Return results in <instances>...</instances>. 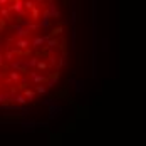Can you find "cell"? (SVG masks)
Instances as JSON below:
<instances>
[{"label":"cell","instance_id":"6da1fadb","mask_svg":"<svg viewBox=\"0 0 146 146\" xmlns=\"http://www.w3.org/2000/svg\"><path fill=\"white\" fill-rule=\"evenodd\" d=\"M10 64V69L14 71H19V72H29V66H27V59L20 57V59H14Z\"/></svg>","mask_w":146,"mask_h":146},{"label":"cell","instance_id":"d6986e66","mask_svg":"<svg viewBox=\"0 0 146 146\" xmlns=\"http://www.w3.org/2000/svg\"><path fill=\"white\" fill-rule=\"evenodd\" d=\"M12 98H14V94H10V92H2V89H0V104H2L3 101L12 102Z\"/></svg>","mask_w":146,"mask_h":146},{"label":"cell","instance_id":"8fae6325","mask_svg":"<svg viewBox=\"0 0 146 146\" xmlns=\"http://www.w3.org/2000/svg\"><path fill=\"white\" fill-rule=\"evenodd\" d=\"M12 102H15V104H20V106H25L27 104V98L20 92V94H14V98H12Z\"/></svg>","mask_w":146,"mask_h":146},{"label":"cell","instance_id":"8992f818","mask_svg":"<svg viewBox=\"0 0 146 146\" xmlns=\"http://www.w3.org/2000/svg\"><path fill=\"white\" fill-rule=\"evenodd\" d=\"M10 27L17 32V39H20V37H27V35L30 34V30L27 29V27H24V25H20V22H19V24H12Z\"/></svg>","mask_w":146,"mask_h":146},{"label":"cell","instance_id":"ba28073f","mask_svg":"<svg viewBox=\"0 0 146 146\" xmlns=\"http://www.w3.org/2000/svg\"><path fill=\"white\" fill-rule=\"evenodd\" d=\"M69 84L74 86V91H76V92H82V91H84V82H82V81H77V79L71 77V79H69Z\"/></svg>","mask_w":146,"mask_h":146},{"label":"cell","instance_id":"7c38bea8","mask_svg":"<svg viewBox=\"0 0 146 146\" xmlns=\"http://www.w3.org/2000/svg\"><path fill=\"white\" fill-rule=\"evenodd\" d=\"M47 9H49V12H50V17H52V19H59V17H60V12L57 10V7H56L54 2H49Z\"/></svg>","mask_w":146,"mask_h":146},{"label":"cell","instance_id":"e0dca14e","mask_svg":"<svg viewBox=\"0 0 146 146\" xmlns=\"http://www.w3.org/2000/svg\"><path fill=\"white\" fill-rule=\"evenodd\" d=\"M3 57H5V60H7V62H12V60L15 59V52L10 49V47H9V49H5V52H3Z\"/></svg>","mask_w":146,"mask_h":146},{"label":"cell","instance_id":"cb8c5ba5","mask_svg":"<svg viewBox=\"0 0 146 146\" xmlns=\"http://www.w3.org/2000/svg\"><path fill=\"white\" fill-rule=\"evenodd\" d=\"M37 3H35V0H24V9L25 10H30V9H34Z\"/></svg>","mask_w":146,"mask_h":146},{"label":"cell","instance_id":"e575fe53","mask_svg":"<svg viewBox=\"0 0 146 146\" xmlns=\"http://www.w3.org/2000/svg\"><path fill=\"white\" fill-rule=\"evenodd\" d=\"M49 2H54V0H49Z\"/></svg>","mask_w":146,"mask_h":146},{"label":"cell","instance_id":"f546056e","mask_svg":"<svg viewBox=\"0 0 146 146\" xmlns=\"http://www.w3.org/2000/svg\"><path fill=\"white\" fill-rule=\"evenodd\" d=\"M35 3H44V0H35Z\"/></svg>","mask_w":146,"mask_h":146},{"label":"cell","instance_id":"484cf974","mask_svg":"<svg viewBox=\"0 0 146 146\" xmlns=\"http://www.w3.org/2000/svg\"><path fill=\"white\" fill-rule=\"evenodd\" d=\"M54 99H42V104H44V106H47V108H49V106H50V104H54Z\"/></svg>","mask_w":146,"mask_h":146},{"label":"cell","instance_id":"7a4b0ae2","mask_svg":"<svg viewBox=\"0 0 146 146\" xmlns=\"http://www.w3.org/2000/svg\"><path fill=\"white\" fill-rule=\"evenodd\" d=\"M9 7L12 9V12L17 14V19L20 20L22 17H25V9H24V2L22 0H12L10 3H9Z\"/></svg>","mask_w":146,"mask_h":146},{"label":"cell","instance_id":"7402d4cb","mask_svg":"<svg viewBox=\"0 0 146 146\" xmlns=\"http://www.w3.org/2000/svg\"><path fill=\"white\" fill-rule=\"evenodd\" d=\"M35 69H37V71H40V72H44L45 69H49V64H45L44 60H40V59H39V62H37Z\"/></svg>","mask_w":146,"mask_h":146},{"label":"cell","instance_id":"52a82bcc","mask_svg":"<svg viewBox=\"0 0 146 146\" xmlns=\"http://www.w3.org/2000/svg\"><path fill=\"white\" fill-rule=\"evenodd\" d=\"M15 47H17V50H27L30 47V40L27 39V37H20V39H17L15 40Z\"/></svg>","mask_w":146,"mask_h":146},{"label":"cell","instance_id":"9a60e30c","mask_svg":"<svg viewBox=\"0 0 146 146\" xmlns=\"http://www.w3.org/2000/svg\"><path fill=\"white\" fill-rule=\"evenodd\" d=\"M40 15H42V10L35 5L34 9H30V20H35L37 22V19H40Z\"/></svg>","mask_w":146,"mask_h":146},{"label":"cell","instance_id":"1f68e13d","mask_svg":"<svg viewBox=\"0 0 146 146\" xmlns=\"http://www.w3.org/2000/svg\"><path fill=\"white\" fill-rule=\"evenodd\" d=\"M2 45H3V44H2V42H0V52H2Z\"/></svg>","mask_w":146,"mask_h":146},{"label":"cell","instance_id":"4dcf8cb0","mask_svg":"<svg viewBox=\"0 0 146 146\" xmlns=\"http://www.w3.org/2000/svg\"><path fill=\"white\" fill-rule=\"evenodd\" d=\"M3 76H5V74H3V72H0V79H2V77H3Z\"/></svg>","mask_w":146,"mask_h":146},{"label":"cell","instance_id":"836d02e7","mask_svg":"<svg viewBox=\"0 0 146 146\" xmlns=\"http://www.w3.org/2000/svg\"><path fill=\"white\" fill-rule=\"evenodd\" d=\"M0 89H2V82H0Z\"/></svg>","mask_w":146,"mask_h":146},{"label":"cell","instance_id":"5bb4252c","mask_svg":"<svg viewBox=\"0 0 146 146\" xmlns=\"http://www.w3.org/2000/svg\"><path fill=\"white\" fill-rule=\"evenodd\" d=\"M45 44V39L44 37H34L32 40H30V45L34 47V49H39V47H42Z\"/></svg>","mask_w":146,"mask_h":146},{"label":"cell","instance_id":"f1b7e54d","mask_svg":"<svg viewBox=\"0 0 146 146\" xmlns=\"http://www.w3.org/2000/svg\"><path fill=\"white\" fill-rule=\"evenodd\" d=\"M10 3V0H0V7H3V5H9Z\"/></svg>","mask_w":146,"mask_h":146},{"label":"cell","instance_id":"83f0119b","mask_svg":"<svg viewBox=\"0 0 146 146\" xmlns=\"http://www.w3.org/2000/svg\"><path fill=\"white\" fill-rule=\"evenodd\" d=\"M102 50H104V52L108 50V40H106V39L102 40Z\"/></svg>","mask_w":146,"mask_h":146},{"label":"cell","instance_id":"8d00e7d4","mask_svg":"<svg viewBox=\"0 0 146 146\" xmlns=\"http://www.w3.org/2000/svg\"><path fill=\"white\" fill-rule=\"evenodd\" d=\"M10 2H12V0H10Z\"/></svg>","mask_w":146,"mask_h":146},{"label":"cell","instance_id":"ffe728a7","mask_svg":"<svg viewBox=\"0 0 146 146\" xmlns=\"http://www.w3.org/2000/svg\"><path fill=\"white\" fill-rule=\"evenodd\" d=\"M57 81H59V74H54L52 77H49V79H47V88H56Z\"/></svg>","mask_w":146,"mask_h":146},{"label":"cell","instance_id":"44dd1931","mask_svg":"<svg viewBox=\"0 0 146 146\" xmlns=\"http://www.w3.org/2000/svg\"><path fill=\"white\" fill-rule=\"evenodd\" d=\"M66 59H67V54H66V52H62L60 59H59L57 62H56V67H57V69H60V67H64V66H66V62H67Z\"/></svg>","mask_w":146,"mask_h":146},{"label":"cell","instance_id":"2e32d148","mask_svg":"<svg viewBox=\"0 0 146 146\" xmlns=\"http://www.w3.org/2000/svg\"><path fill=\"white\" fill-rule=\"evenodd\" d=\"M25 98H27V101H34L35 99V96H37V92L35 91H32V89H29V88H24V92H22Z\"/></svg>","mask_w":146,"mask_h":146},{"label":"cell","instance_id":"d4e9b609","mask_svg":"<svg viewBox=\"0 0 146 146\" xmlns=\"http://www.w3.org/2000/svg\"><path fill=\"white\" fill-rule=\"evenodd\" d=\"M64 32V25L60 24L59 27H56V29H52V35H59V34H62Z\"/></svg>","mask_w":146,"mask_h":146},{"label":"cell","instance_id":"603a6c76","mask_svg":"<svg viewBox=\"0 0 146 146\" xmlns=\"http://www.w3.org/2000/svg\"><path fill=\"white\" fill-rule=\"evenodd\" d=\"M34 91H35L37 94L44 96L45 92H47V88H45V86H42V84H35V88H34Z\"/></svg>","mask_w":146,"mask_h":146},{"label":"cell","instance_id":"4fadbf2b","mask_svg":"<svg viewBox=\"0 0 146 146\" xmlns=\"http://www.w3.org/2000/svg\"><path fill=\"white\" fill-rule=\"evenodd\" d=\"M39 27H40V29L49 30L50 27H52V22H50V19H49V17H42V15H40V22H39Z\"/></svg>","mask_w":146,"mask_h":146},{"label":"cell","instance_id":"4316f807","mask_svg":"<svg viewBox=\"0 0 146 146\" xmlns=\"http://www.w3.org/2000/svg\"><path fill=\"white\" fill-rule=\"evenodd\" d=\"M5 64V57H3V52H0V67H3Z\"/></svg>","mask_w":146,"mask_h":146},{"label":"cell","instance_id":"30bf717a","mask_svg":"<svg viewBox=\"0 0 146 146\" xmlns=\"http://www.w3.org/2000/svg\"><path fill=\"white\" fill-rule=\"evenodd\" d=\"M19 81H20V72L12 69V72H9V76H7V82L12 84V82H19Z\"/></svg>","mask_w":146,"mask_h":146},{"label":"cell","instance_id":"277c9868","mask_svg":"<svg viewBox=\"0 0 146 146\" xmlns=\"http://www.w3.org/2000/svg\"><path fill=\"white\" fill-rule=\"evenodd\" d=\"M29 74V77H30V81L34 82V84H44L45 81H47V77H45L44 74L40 72V71H30V72H27Z\"/></svg>","mask_w":146,"mask_h":146},{"label":"cell","instance_id":"3957f363","mask_svg":"<svg viewBox=\"0 0 146 146\" xmlns=\"http://www.w3.org/2000/svg\"><path fill=\"white\" fill-rule=\"evenodd\" d=\"M37 126H42V128H45V126H47V123H37V121H29V119H24V121H22V129H24L25 133L34 131Z\"/></svg>","mask_w":146,"mask_h":146},{"label":"cell","instance_id":"5b68a950","mask_svg":"<svg viewBox=\"0 0 146 146\" xmlns=\"http://www.w3.org/2000/svg\"><path fill=\"white\" fill-rule=\"evenodd\" d=\"M64 109H62V106H59L57 102H54V104H50L49 106V121H52V119H56V117L60 116V113H62Z\"/></svg>","mask_w":146,"mask_h":146},{"label":"cell","instance_id":"ac0fdd59","mask_svg":"<svg viewBox=\"0 0 146 146\" xmlns=\"http://www.w3.org/2000/svg\"><path fill=\"white\" fill-rule=\"evenodd\" d=\"M37 62H39V57H37V56H30V57H27V66H29V69H35Z\"/></svg>","mask_w":146,"mask_h":146},{"label":"cell","instance_id":"9c48e42d","mask_svg":"<svg viewBox=\"0 0 146 146\" xmlns=\"http://www.w3.org/2000/svg\"><path fill=\"white\" fill-rule=\"evenodd\" d=\"M0 15H2L5 20H10V19H12V9H10L9 5H3V7H0Z\"/></svg>","mask_w":146,"mask_h":146},{"label":"cell","instance_id":"d6a6232c","mask_svg":"<svg viewBox=\"0 0 146 146\" xmlns=\"http://www.w3.org/2000/svg\"><path fill=\"white\" fill-rule=\"evenodd\" d=\"M2 19H3V17H2V15H0V20H2Z\"/></svg>","mask_w":146,"mask_h":146},{"label":"cell","instance_id":"d590c367","mask_svg":"<svg viewBox=\"0 0 146 146\" xmlns=\"http://www.w3.org/2000/svg\"><path fill=\"white\" fill-rule=\"evenodd\" d=\"M22 2H24V0H22Z\"/></svg>","mask_w":146,"mask_h":146}]
</instances>
